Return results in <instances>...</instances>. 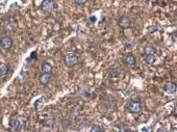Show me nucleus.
Listing matches in <instances>:
<instances>
[{
	"label": "nucleus",
	"mask_w": 177,
	"mask_h": 132,
	"mask_svg": "<svg viewBox=\"0 0 177 132\" xmlns=\"http://www.w3.org/2000/svg\"><path fill=\"white\" fill-rule=\"evenodd\" d=\"M126 108L132 115H139L142 111V104L139 101H137V100H131L130 102L127 103Z\"/></svg>",
	"instance_id": "obj_1"
},
{
	"label": "nucleus",
	"mask_w": 177,
	"mask_h": 132,
	"mask_svg": "<svg viewBox=\"0 0 177 132\" xmlns=\"http://www.w3.org/2000/svg\"><path fill=\"white\" fill-rule=\"evenodd\" d=\"M64 62H65V65L67 66V67H70V68L74 67L75 65H77V62H78L77 54H75L74 52L68 53V54L65 56V59H64Z\"/></svg>",
	"instance_id": "obj_2"
},
{
	"label": "nucleus",
	"mask_w": 177,
	"mask_h": 132,
	"mask_svg": "<svg viewBox=\"0 0 177 132\" xmlns=\"http://www.w3.org/2000/svg\"><path fill=\"white\" fill-rule=\"evenodd\" d=\"M55 8V3L53 0H44L41 5V8H42L43 12H51Z\"/></svg>",
	"instance_id": "obj_3"
},
{
	"label": "nucleus",
	"mask_w": 177,
	"mask_h": 132,
	"mask_svg": "<svg viewBox=\"0 0 177 132\" xmlns=\"http://www.w3.org/2000/svg\"><path fill=\"white\" fill-rule=\"evenodd\" d=\"M12 44H14V42L10 37H2L0 39V47L3 50H10Z\"/></svg>",
	"instance_id": "obj_4"
},
{
	"label": "nucleus",
	"mask_w": 177,
	"mask_h": 132,
	"mask_svg": "<svg viewBox=\"0 0 177 132\" xmlns=\"http://www.w3.org/2000/svg\"><path fill=\"white\" fill-rule=\"evenodd\" d=\"M118 25L120 26V28H121V29H127V28L130 27V25H131V19H130L129 17H126V16H124V17H122L119 20Z\"/></svg>",
	"instance_id": "obj_5"
},
{
	"label": "nucleus",
	"mask_w": 177,
	"mask_h": 132,
	"mask_svg": "<svg viewBox=\"0 0 177 132\" xmlns=\"http://www.w3.org/2000/svg\"><path fill=\"white\" fill-rule=\"evenodd\" d=\"M23 122L21 120H19V119H10V126L12 129L14 130H20L23 128Z\"/></svg>",
	"instance_id": "obj_6"
},
{
	"label": "nucleus",
	"mask_w": 177,
	"mask_h": 132,
	"mask_svg": "<svg viewBox=\"0 0 177 132\" xmlns=\"http://www.w3.org/2000/svg\"><path fill=\"white\" fill-rule=\"evenodd\" d=\"M107 73H108V75H110V77L116 78V77H118L120 74H121V70H120L119 68H118V66L112 65V66H110V67L108 68Z\"/></svg>",
	"instance_id": "obj_7"
},
{
	"label": "nucleus",
	"mask_w": 177,
	"mask_h": 132,
	"mask_svg": "<svg viewBox=\"0 0 177 132\" xmlns=\"http://www.w3.org/2000/svg\"><path fill=\"white\" fill-rule=\"evenodd\" d=\"M164 90H165V92L167 93V94H169V95H172V94H175L176 93V84H175L174 82H168L167 84L165 85V87H164Z\"/></svg>",
	"instance_id": "obj_8"
},
{
	"label": "nucleus",
	"mask_w": 177,
	"mask_h": 132,
	"mask_svg": "<svg viewBox=\"0 0 177 132\" xmlns=\"http://www.w3.org/2000/svg\"><path fill=\"white\" fill-rule=\"evenodd\" d=\"M50 79H51V73H42L40 78H39L41 84L43 85H47L49 83Z\"/></svg>",
	"instance_id": "obj_9"
},
{
	"label": "nucleus",
	"mask_w": 177,
	"mask_h": 132,
	"mask_svg": "<svg viewBox=\"0 0 177 132\" xmlns=\"http://www.w3.org/2000/svg\"><path fill=\"white\" fill-rule=\"evenodd\" d=\"M124 62H125V64L127 66H129V67H133V66H135L137 60H135V57L131 54V53H128V54H126V56L124 57Z\"/></svg>",
	"instance_id": "obj_10"
},
{
	"label": "nucleus",
	"mask_w": 177,
	"mask_h": 132,
	"mask_svg": "<svg viewBox=\"0 0 177 132\" xmlns=\"http://www.w3.org/2000/svg\"><path fill=\"white\" fill-rule=\"evenodd\" d=\"M52 70H53V67L49 62H44L42 64V66H41V71H42V73H51Z\"/></svg>",
	"instance_id": "obj_11"
},
{
	"label": "nucleus",
	"mask_w": 177,
	"mask_h": 132,
	"mask_svg": "<svg viewBox=\"0 0 177 132\" xmlns=\"http://www.w3.org/2000/svg\"><path fill=\"white\" fill-rule=\"evenodd\" d=\"M144 62L148 65H152L156 62V55L155 54H146L144 56Z\"/></svg>",
	"instance_id": "obj_12"
},
{
	"label": "nucleus",
	"mask_w": 177,
	"mask_h": 132,
	"mask_svg": "<svg viewBox=\"0 0 177 132\" xmlns=\"http://www.w3.org/2000/svg\"><path fill=\"white\" fill-rule=\"evenodd\" d=\"M8 72V66L5 64H0V76L4 77Z\"/></svg>",
	"instance_id": "obj_13"
},
{
	"label": "nucleus",
	"mask_w": 177,
	"mask_h": 132,
	"mask_svg": "<svg viewBox=\"0 0 177 132\" xmlns=\"http://www.w3.org/2000/svg\"><path fill=\"white\" fill-rule=\"evenodd\" d=\"M44 124H45V126H47V127H51V126H53V125L55 124V119L52 117H47L45 120V122H44Z\"/></svg>",
	"instance_id": "obj_14"
},
{
	"label": "nucleus",
	"mask_w": 177,
	"mask_h": 132,
	"mask_svg": "<svg viewBox=\"0 0 177 132\" xmlns=\"http://www.w3.org/2000/svg\"><path fill=\"white\" fill-rule=\"evenodd\" d=\"M91 131L92 132H103L104 131V128H102L101 126H98V125H95L91 128Z\"/></svg>",
	"instance_id": "obj_15"
},
{
	"label": "nucleus",
	"mask_w": 177,
	"mask_h": 132,
	"mask_svg": "<svg viewBox=\"0 0 177 132\" xmlns=\"http://www.w3.org/2000/svg\"><path fill=\"white\" fill-rule=\"evenodd\" d=\"M157 30H158V27H157V26H149L147 29V32H148V35H153L154 32H156Z\"/></svg>",
	"instance_id": "obj_16"
},
{
	"label": "nucleus",
	"mask_w": 177,
	"mask_h": 132,
	"mask_svg": "<svg viewBox=\"0 0 177 132\" xmlns=\"http://www.w3.org/2000/svg\"><path fill=\"white\" fill-rule=\"evenodd\" d=\"M117 127L119 128V130H121V131H128V130H129L127 126L124 125V124H122V123H121V124H118Z\"/></svg>",
	"instance_id": "obj_17"
},
{
	"label": "nucleus",
	"mask_w": 177,
	"mask_h": 132,
	"mask_svg": "<svg viewBox=\"0 0 177 132\" xmlns=\"http://www.w3.org/2000/svg\"><path fill=\"white\" fill-rule=\"evenodd\" d=\"M89 0H75V3L77 5H85Z\"/></svg>",
	"instance_id": "obj_18"
},
{
	"label": "nucleus",
	"mask_w": 177,
	"mask_h": 132,
	"mask_svg": "<svg viewBox=\"0 0 177 132\" xmlns=\"http://www.w3.org/2000/svg\"><path fill=\"white\" fill-rule=\"evenodd\" d=\"M154 49H152V48H146L145 49V52H146V54H154Z\"/></svg>",
	"instance_id": "obj_19"
},
{
	"label": "nucleus",
	"mask_w": 177,
	"mask_h": 132,
	"mask_svg": "<svg viewBox=\"0 0 177 132\" xmlns=\"http://www.w3.org/2000/svg\"><path fill=\"white\" fill-rule=\"evenodd\" d=\"M97 21V18L95 17V16H92V17H90V19H89V22L90 23H95Z\"/></svg>",
	"instance_id": "obj_20"
},
{
	"label": "nucleus",
	"mask_w": 177,
	"mask_h": 132,
	"mask_svg": "<svg viewBox=\"0 0 177 132\" xmlns=\"http://www.w3.org/2000/svg\"><path fill=\"white\" fill-rule=\"evenodd\" d=\"M158 131H165V129H164V128H160V129H158Z\"/></svg>",
	"instance_id": "obj_21"
}]
</instances>
